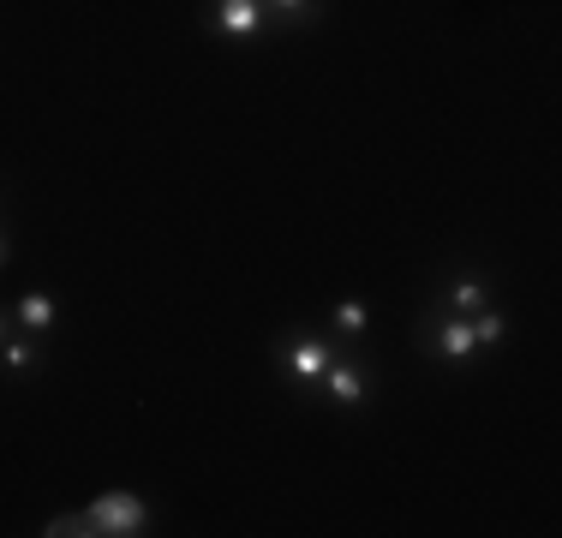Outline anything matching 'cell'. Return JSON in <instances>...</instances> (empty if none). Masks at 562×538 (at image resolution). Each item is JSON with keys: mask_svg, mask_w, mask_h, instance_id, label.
I'll return each instance as SVG.
<instances>
[{"mask_svg": "<svg viewBox=\"0 0 562 538\" xmlns=\"http://www.w3.org/2000/svg\"><path fill=\"white\" fill-rule=\"evenodd\" d=\"M0 264H6V240H0Z\"/></svg>", "mask_w": 562, "mask_h": 538, "instance_id": "cell-11", "label": "cell"}, {"mask_svg": "<svg viewBox=\"0 0 562 538\" xmlns=\"http://www.w3.org/2000/svg\"><path fill=\"white\" fill-rule=\"evenodd\" d=\"M437 347L443 353H449V359H466V353H473V347H479V335H473V323H443L437 329Z\"/></svg>", "mask_w": 562, "mask_h": 538, "instance_id": "cell-4", "label": "cell"}, {"mask_svg": "<svg viewBox=\"0 0 562 538\" xmlns=\"http://www.w3.org/2000/svg\"><path fill=\"white\" fill-rule=\"evenodd\" d=\"M473 335H479V342H503V318H479V323H473Z\"/></svg>", "mask_w": 562, "mask_h": 538, "instance_id": "cell-9", "label": "cell"}, {"mask_svg": "<svg viewBox=\"0 0 562 538\" xmlns=\"http://www.w3.org/2000/svg\"><path fill=\"white\" fill-rule=\"evenodd\" d=\"M25 323H30V329H49V323H54V299L30 294V299H25Z\"/></svg>", "mask_w": 562, "mask_h": 538, "instance_id": "cell-7", "label": "cell"}, {"mask_svg": "<svg viewBox=\"0 0 562 538\" xmlns=\"http://www.w3.org/2000/svg\"><path fill=\"white\" fill-rule=\"evenodd\" d=\"M323 365H329V353H323L318 342H299L294 347V371H299V377H323Z\"/></svg>", "mask_w": 562, "mask_h": 538, "instance_id": "cell-5", "label": "cell"}, {"mask_svg": "<svg viewBox=\"0 0 562 538\" xmlns=\"http://www.w3.org/2000/svg\"><path fill=\"white\" fill-rule=\"evenodd\" d=\"M335 323H342L347 335H359V329H366V305H353V299H347V305H335Z\"/></svg>", "mask_w": 562, "mask_h": 538, "instance_id": "cell-8", "label": "cell"}, {"mask_svg": "<svg viewBox=\"0 0 562 538\" xmlns=\"http://www.w3.org/2000/svg\"><path fill=\"white\" fill-rule=\"evenodd\" d=\"M275 6H305V0H275Z\"/></svg>", "mask_w": 562, "mask_h": 538, "instance_id": "cell-10", "label": "cell"}, {"mask_svg": "<svg viewBox=\"0 0 562 538\" xmlns=\"http://www.w3.org/2000/svg\"><path fill=\"white\" fill-rule=\"evenodd\" d=\"M84 520H90V533H108V538L144 533V503H138V496H126V490H114V496H96Z\"/></svg>", "mask_w": 562, "mask_h": 538, "instance_id": "cell-1", "label": "cell"}, {"mask_svg": "<svg viewBox=\"0 0 562 538\" xmlns=\"http://www.w3.org/2000/svg\"><path fill=\"white\" fill-rule=\"evenodd\" d=\"M323 383H329L335 401H359V395H366V377H359L353 365H323Z\"/></svg>", "mask_w": 562, "mask_h": 538, "instance_id": "cell-3", "label": "cell"}, {"mask_svg": "<svg viewBox=\"0 0 562 538\" xmlns=\"http://www.w3.org/2000/svg\"><path fill=\"white\" fill-rule=\"evenodd\" d=\"M449 305H455V311H479V305H485V288H479L473 275H461V281L449 288Z\"/></svg>", "mask_w": 562, "mask_h": 538, "instance_id": "cell-6", "label": "cell"}, {"mask_svg": "<svg viewBox=\"0 0 562 538\" xmlns=\"http://www.w3.org/2000/svg\"><path fill=\"white\" fill-rule=\"evenodd\" d=\"M216 25L227 30V36H251V30H258V0H221L216 6Z\"/></svg>", "mask_w": 562, "mask_h": 538, "instance_id": "cell-2", "label": "cell"}]
</instances>
